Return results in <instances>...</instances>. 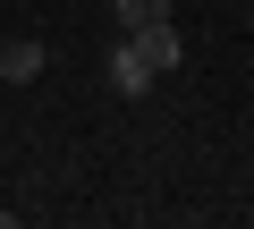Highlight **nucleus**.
Masks as SVG:
<instances>
[{"label": "nucleus", "mask_w": 254, "mask_h": 229, "mask_svg": "<svg viewBox=\"0 0 254 229\" xmlns=\"http://www.w3.org/2000/svg\"><path fill=\"white\" fill-rule=\"evenodd\" d=\"M0 229H17V212H0Z\"/></svg>", "instance_id": "5"}, {"label": "nucleus", "mask_w": 254, "mask_h": 229, "mask_svg": "<svg viewBox=\"0 0 254 229\" xmlns=\"http://www.w3.org/2000/svg\"><path fill=\"white\" fill-rule=\"evenodd\" d=\"M170 9V0H110V17H119V34H136V26H153Z\"/></svg>", "instance_id": "4"}, {"label": "nucleus", "mask_w": 254, "mask_h": 229, "mask_svg": "<svg viewBox=\"0 0 254 229\" xmlns=\"http://www.w3.org/2000/svg\"><path fill=\"white\" fill-rule=\"evenodd\" d=\"M43 76V43L26 34V43H9V51H0V85H34Z\"/></svg>", "instance_id": "3"}, {"label": "nucleus", "mask_w": 254, "mask_h": 229, "mask_svg": "<svg viewBox=\"0 0 254 229\" xmlns=\"http://www.w3.org/2000/svg\"><path fill=\"white\" fill-rule=\"evenodd\" d=\"M110 85H119V102H144V93L161 85V76H153V60H144L136 43H127V34L110 43Z\"/></svg>", "instance_id": "1"}, {"label": "nucleus", "mask_w": 254, "mask_h": 229, "mask_svg": "<svg viewBox=\"0 0 254 229\" xmlns=\"http://www.w3.org/2000/svg\"><path fill=\"white\" fill-rule=\"evenodd\" d=\"M127 43H136V51H144V60H153V76H170V68H178V60H187V34H178V26H170V9H161V17H153V26H136V34H127Z\"/></svg>", "instance_id": "2"}]
</instances>
